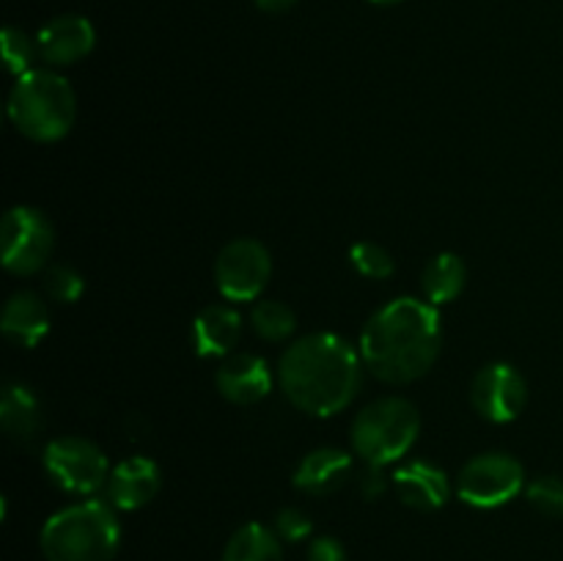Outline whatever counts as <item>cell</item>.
<instances>
[{"label": "cell", "mask_w": 563, "mask_h": 561, "mask_svg": "<svg viewBox=\"0 0 563 561\" xmlns=\"http://www.w3.org/2000/svg\"><path fill=\"white\" fill-rule=\"evenodd\" d=\"M443 344L438 306L396 297L372 314L361 333L363 366L390 385L416 383L434 366Z\"/></svg>", "instance_id": "obj_1"}, {"label": "cell", "mask_w": 563, "mask_h": 561, "mask_svg": "<svg viewBox=\"0 0 563 561\" xmlns=\"http://www.w3.org/2000/svg\"><path fill=\"white\" fill-rule=\"evenodd\" d=\"M278 383L297 410L317 418L335 416L361 391L363 358L344 336L311 333L284 352Z\"/></svg>", "instance_id": "obj_2"}, {"label": "cell", "mask_w": 563, "mask_h": 561, "mask_svg": "<svg viewBox=\"0 0 563 561\" xmlns=\"http://www.w3.org/2000/svg\"><path fill=\"white\" fill-rule=\"evenodd\" d=\"M121 544V526L110 501H80L55 512L38 534L47 561H113Z\"/></svg>", "instance_id": "obj_3"}, {"label": "cell", "mask_w": 563, "mask_h": 561, "mask_svg": "<svg viewBox=\"0 0 563 561\" xmlns=\"http://www.w3.org/2000/svg\"><path fill=\"white\" fill-rule=\"evenodd\" d=\"M77 116L71 82L53 69H31L16 77L9 94V119L25 138L36 143L60 141Z\"/></svg>", "instance_id": "obj_4"}, {"label": "cell", "mask_w": 563, "mask_h": 561, "mask_svg": "<svg viewBox=\"0 0 563 561\" xmlns=\"http://www.w3.org/2000/svg\"><path fill=\"white\" fill-rule=\"evenodd\" d=\"M421 416L401 396H383L363 407L352 421V449L366 465L385 468L399 462L416 446Z\"/></svg>", "instance_id": "obj_5"}, {"label": "cell", "mask_w": 563, "mask_h": 561, "mask_svg": "<svg viewBox=\"0 0 563 561\" xmlns=\"http://www.w3.org/2000/svg\"><path fill=\"white\" fill-rule=\"evenodd\" d=\"M3 267L14 275H36L47 270L55 248V229L36 207H11L0 226Z\"/></svg>", "instance_id": "obj_6"}, {"label": "cell", "mask_w": 563, "mask_h": 561, "mask_svg": "<svg viewBox=\"0 0 563 561\" xmlns=\"http://www.w3.org/2000/svg\"><path fill=\"white\" fill-rule=\"evenodd\" d=\"M44 471L55 487L71 495H93L110 479V462L97 443L77 435L49 440L44 449Z\"/></svg>", "instance_id": "obj_7"}, {"label": "cell", "mask_w": 563, "mask_h": 561, "mask_svg": "<svg viewBox=\"0 0 563 561\" xmlns=\"http://www.w3.org/2000/svg\"><path fill=\"white\" fill-rule=\"evenodd\" d=\"M526 490V471L504 451L478 454L456 476V495L476 509H495L509 504Z\"/></svg>", "instance_id": "obj_8"}, {"label": "cell", "mask_w": 563, "mask_h": 561, "mask_svg": "<svg viewBox=\"0 0 563 561\" xmlns=\"http://www.w3.org/2000/svg\"><path fill=\"white\" fill-rule=\"evenodd\" d=\"M273 275L269 251L253 237L231 240L214 258V284L225 300H256Z\"/></svg>", "instance_id": "obj_9"}, {"label": "cell", "mask_w": 563, "mask_h": 561, "mask_svg": "<svg viewBox=\"0 0 563 561\" xmlns=\"http://www.w3.org/2000/svg\"><path fill=\"white\" fill-rule=\"evenodd\" d=\"M471 402L482 418L493 424H509L526 410L528 385L509 363H489L473 377Z\"/></svg>", "instance_id": "obj_10"}, {"label": "cell", "mask_w": 563, "mask_h": 561, "mask_svg": "<svg viewBox=\"0 0 563 561\" xmlns=\"http://www.w3.org/2000/svg\"><path fill=\"white\" fill-rule=\"evenodd\" d=\"M214 385H218L220 396L234 405H256V402L267 399L275 377L264 358L253 355V352H231L220 363Z\"/></svg>", "instance_id": "obj_11"}, {"label": "cell", "mask_w": 563, "mask_h": 561, "mask_svg": "<svg viewBox=\"0 0 563 561\" xmlns=\"http://www.w3.org/2000/svg\"><path fill=\"white\" fill-rule=\"evenodd\" d=\"M38 58L49 66H69L86 58L97 44V31L80 14H64L49 20L38 31Z\"/></svg>", "instance_id": "obj_12"}, {"label": "cell", "mask_w": 563, "mask_h": 561, "mask_svg": "<svg viewBox=\"0 0 563 561\" xmlns=\"http://www.w3.org/2000/svg\"><path fill=\"white\" fill-rule=\"evenodd\" d=\"M159 465L148 457H126L110 471L104 495L121 512H135L152 504L159 493Z\"/></svg>", "instance_id": "obj_13"}, {"label": "cell", "mask_w": 563, "mask_h": 561, "mask_svg": "<svg viewBox=\"0 0 563 561\" xmlns=\"http://www.w3.org/2000/svg\"><path fill=\"white\" fill-rule=\"evenodd\" d=\"M394 487L401 504L418 512H434L445 506L451 495V482L445 471L432 462H407L394 473Z\"/></svg>", "instance_id": "obj_14"}, {"label": "cell", "mask_w": 563, "mask_h": 561, "mask_svg": "<svg viewBox=\"0 0 563 561\" xmlns=\"http://www.w3.org/2000/svg\"><path fill=\"white\" fill-rule=\"evenodd\" d=\"M240 336L242 317L231 306H207L192 319V350L201 358H229Z\"/></svg>", "instance_id": "obj_15"}, {"label": "cell", "mask_w": 563, "mask_h": 561, "mask_svg": "<svg viewBox=\"0 0 563 561\" xmlns=\"http://www.w3.org/2000/svg\"><path fill=\"white\" fill-rule=\"evenodd\" d=\"M352 473V457L341 449H313L300 460L295 471V487L308 495H330L344 487Z\"/></svg>", "instance_id": "obj_16"}, {"label": "cell", "mask_w": 563, "mask_h": 561, "mask_svg": "<svg viewBox=\"0 0 563 561\" xmlns=\"http://www.w3.org/2000/svg\"><path fill=\"white\" fill-rule=\"evenodd\" d=\"M0 330L16 346H36L49 330V311L36 292H16L9 297L0 317Z\"/></svg>", "instance_id": "obj_17"}, {"label": "cell", "mask_w": 563, "mask_h": 561, "mask_svg": "<svg viewBox=\"0 0 563 561\" xmlns=\"http://www.w3.org/2000/svg\"><path fill=\"white\" fill-rule=\"evenodd\" d=\"M0 424L14 443H31L42 429V407L27 385L11 383L0 396Z\"/></svg>", "instance_id": "obj_18"}, {"label": "cell", "mask_w": 563, "mask_h": 561, "mask_svg": "<svg viewBox=\"0 0 563 561\" xmlns=\"http://www.w3.org/2000/svg\"><path fill=\"white\" fill-rule=\"evenodd\" d=\"M465 280H467L465 262H462L456 253H438V256L423 267V275H421L423 297H427L432 306H445V302L456 300V297L462 295Z\"/></svg>", "instance_id": "obj_19"}, {"label": "cell", "mask_w": 563, "mask_h": 561, "mask_svg": "<svg viewBox=\"0 0 563 561\" xmlns=\"http://www.w3.org/2000/svg\"><path fill=\"white\" fill-rule=\"evenodd\" d=\"M223 561H284V544L278 534L262 522H245L231 534Z\"/></svg>", "instance_id": "obj_20"}, {"label": "cell", "mask_w": 563, "mask_h": 561, "mask_svg": "<svg viewBox=\"0 0 563 561\" xmlns=\"http://www.w3.org/2000/svg\"><path fill=\"white\" fill-rule=\"evenodd\" d=\"M251 324L258 339L286 341L297 328V317L289 306L278 300H258L251 311Z\"/></svg>", "instance_id": "obj_21"}, {"label": "cell", "mask_w": 563, "mask_h": 561, "mask_svg": "<svg viewBox=\"0 0 563 561\" xmlns=\"http://www.w3.org/2000/svg\"><path fill=\"white\" fill-rule=\"evenodd\" d=\"M0 53H3V64L11 75L22 77L33 69V61L38 55L36 38L27 36L20 28H3L0 33Z\"/></svg>", "instance_id": "obj_22"}, {"label": "cell", "mask_w": 563, "mask_h": 561, "mask_svg": "<svg viewBox=\"0 0 563 561\" xmlns=\"http://www.w3.org/2000/svg\"><path fill=\"white\" fill-rule=\"evenodd\" d=\"M82 289H86V280L69 264H49L44 270V292H47L49 300L55 302H75L80 300Z\"/></svg>", "instance_id": "obj_23"}, {"label": "cell", "mask_w": 563, "mask_h": 561, "mask_svg": "<svg viewBox=\"0 0 563 561\" xmlns=\"http://www.w3.org/2000/svg\"><path fill=\"white\" fill-rule=\"evenodd\" d=\"M350 262L355 264L357 273L366 275V278L383 280L394 275V256L385 251L377 242H357V245L350 248Z\"/></svg>", "instance_id": "obj_24"}, {"label": "cell", "mask_w": 563, "mask_h": 561, "mask_svg": "<svg viewBox=\"0 0 563 561\" xmlns=\"http://www.w3.org/2000/svg\"><path fill=\"white\" fill-rule=\"evenodd\" d=\"M528 501L537 512L548 517H563V479L561 476H537L526 487Z\"/></svg>", "instance_id": "obj_25"}, {"label": "cell", "mask_w": 563, "mask_h": 561, "mask_svg": "<svg viewBox=\"0 0 563 561\" xmlns=\"http://www.w3.org/2000/svg\"><path fill=\"white\" fill-rule=\"evenodd\" d=\"M311 517H308L306 512L295 509V506L280 509L278 517H275V534L280 537V542H302V539L311 534Z\"/></svg>", "instance_id": "obj_26"}, {"label": "cell", "mask_w": 563, "mask_h": 561, "mask_svg": "<svg viewBox=\"0 0 563 561\" xmlns=\"http://www.w3.org/2000/svg\"><path fill=\"white\" fill-rule=\"evenodd\" d=\"M308 561H346V550L339 539L319 537L308 548Z\"/></svg>", "instance_id": "obj_27"}, {"label": "cell", "mask_w": 563, "mask_h": 561, "mask_svg": "<svg viewBox=\"0 0 563 561\" xmlns=\"http://www.w3.org/2000/svg\"><path fill=\"white\" fill-rule=\"evenodd\" d=\"M385 487H388V479H385L383 468L366 465V473H363V476H361L363 495H366L368 501H374V498H379V495L385 493Z\"/></svg>", "instance_id": "obj_28"}, {"label": "cell", "mask_w": 563, "mask_h": 561, "mask_svg": "<svg viewBox=\"0 0 563 561\" xmlns=\"http://www.w3.org/2000/svg\"><path fill=\"white\" fill-rule=\"evenodd\" d=\"M297 0H256V6L269 14H280V11H289Z\"/></svg>", "instance_id": "obj_29"}, {"label": "cell", "mask_w": 563, "mask_h": 561, "mask_svg": "<svg viewBox=\"0 0 563 561\" xmlns=\"http://www.w3.org/2000/svg\"><path fill=\"white\" fill-rule=\"evenodd\" d=\"M368 3H374V6H396V3H401V0H368Z\"/></svg>", "instance_id": "obj_30"}]
</instances>
